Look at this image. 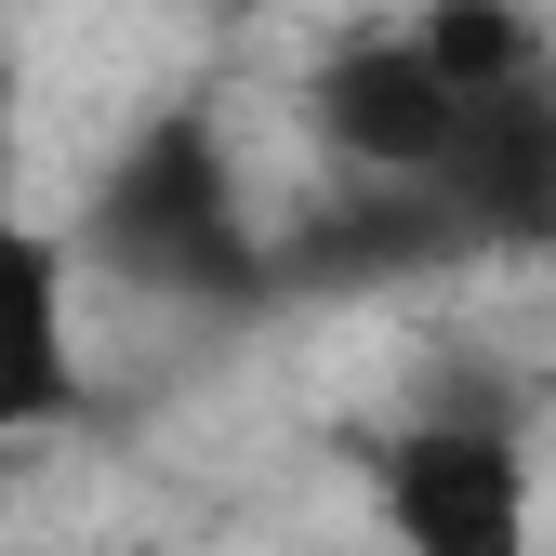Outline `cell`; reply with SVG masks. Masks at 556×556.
<instances>
[{
  "label": "cell",
  "mask_w": 556,
  "mask_h": 556,
  "mask_svg": "<svg viewBox=\"0 0 556 556\" xmlns=\"http://www.w3.org/2000/svg\"><path fill=\"white\" fill-rule=\"evenodd\" d=\"M425 199H438L464 239H491V252H543V239H556V66L477 93L464 160H451Z\"/></svg>",
  "instance_id": "cell-5"
},
{
  "label": "cell",
  "mask_w": 556,
  "mask_h": 556,
  "mask_svg": "<svg viewBox=\"0 0 556 556\" xmlns=\"http://www.w3.org/2000/svg\"><path fill=\"white\" fill-rule=\"evenodd\" d=\"M80 410V226L0 199V451Z\"/></svg>",
  "instance_id": "cell-4"
},
{
  "label": "cell",
  "mask_w": 556,
  "mask_h": 556,
  "mask_svg": "<svg viewBox=\"0 0 556 556\" xmlns=\"http://www.w3.org/2000/svg\"><path fill=\"white\" fill-rule=\"evenodd\" d=\"M80 265H119L147 292H252V199H239V160L199 106L147 119L119 147L106 199L80 213Z\"/></svg>",
  "instance_id": "cell-1"
},
{
  "label": "cell",
  "mask_w": 556,
  "mask_h": 556,
  "mask_svg": "<svg viewBox=\"0 0 556 556\" xmlns=\"http://www.w3.org/2000/svg\"><path fill=\"white\" fill-rule=\"evenodd\" d=\"M371 530L384 556H543V477L530 438L491 410H425L371 451Z\"/></svg>",
  "instance_id": "cell-2"
},
{
  "label": "cell",
  "mask_w": 556,
  "mask_h": 556,
  "mask_svg": "<svg viewBox=\"0 0 556 556\" xmlns=\"http://www.w3.org/2000/svg\"><path fill=\"white\" fill-rule=\"evenodd\" d=\"M305 132L371 186H438L477 132V80H451V53L425 27H371L305 66Z\"/></svg>",
  "instance_id": "cell-3"
}]
</instances>
